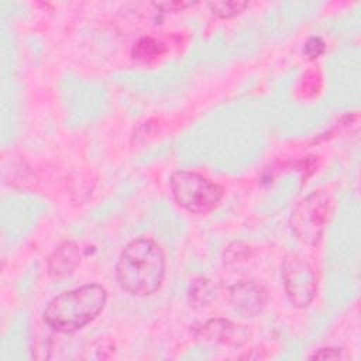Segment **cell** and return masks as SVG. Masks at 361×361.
<instances>
[{
  "mask_svg": "<svg viewBox=\"0 0 361 361\" xmlns=\"http://www.w3.org/2000/svg\"><path fill=\"white\" fill-rule=\"evenodd\" d=\"M79 264V247L72 241H65L51 254L48 261V274L52 278H63L72 274Z\"/></svg>",
  "mask_w": 361,
  "mask_h": 361,
  "instance_id": "8",
  "label": "cell"
},
{
  "mask_svg": "<svg viewBox=\"0 0 361 361\" xmlns=\"http://www.w3.org/2000/svg\"><path fill=\"white\" fill-rule=\"evenodd\" d=\"M230 303L241 317H255L267 305L265 289L251 281H240L230 290Z\"/></svg>",
  "mask_w": 361,
  "mask_h": 361,
  "instance_id": "7",
  "label": "cell"
},
{
  "mask_svg": "<svg viewBox=\"0 0 361 361\" xmlns=\"http://www.w3.org/2000/svg\"><path fill=\"white\" fill-rule=\"evenodd\" d=\"M330 214V197L323 190H314L293 209L289 224L303 244L316 245L324 233Z\"/></svg>",
  "mask_w": 361,
  "mask_h": 361,
  "instance_id": "4",
  "label": "cell"
},
{
  "mask_svg": "<svg viewBox=\"0 0 361 361\" xmlns=\"http://www.w3.org/2000/svg\"><path fill=\"white\" fill-rule=\"evenodd\" d=\"M305 52L310 59H314L324 52V42L320 38L313 37L305 44Z\"/></svg>",
  "mask_w": 361,
  "mask_h": 361,
  "instance_id": "12",
  "label": "cell"
},
{
  "mask_svg": "<svg viewBox=\"0 0 361 361\" xmlns=\"http://www.w3.org/2000/svg\"><path fill=\"white\" fill-rule=\"evenodd\" d=\"M344 353L341 348H319L314 354L310 355V358L314 360H340L344 358Z\"/></svg>",
  "mask_w": 361,
  "mask_h": 361,
  "instance_id": "13",
  "label": "cell"
},
{
  "mask_svg": "<svg viewBox=\"0 0 361 361\" xmlns=\"http://www.w3.org/2000/svg\"><path fill=\"white\" fill-rule=\"evenodd\" d=\"M247 6V1H212L207 4L210 11L220 18L234 17L240 14Z\"/></svg>",
  "mask_w": 361,
  "mask_h": 361,
  "instance_id": "10",
  "label": "cell"
},
{
  "mask_svg": "<svg viewBox=\"0 0 361 361\" xmlns=\"http://www.w3.org/2000/svg\"><path fill=\"white\" fill-rule=\"evenodd\" d=\"M196 336L204 343L240 347L248 340L250 331L231 320L212 319L197 329Z\"/></svg>",
  "mask_w": 361,
  "mask_h": 361,
  "instance_id": "6",
  "label": "cell"
},
{
  "mask_svg": "<svg viewBox=\"0 0 361 361\" xmlns=\"http://www.w3.org/2000/svg\"><path fill=\"white\" fill-rule=\"evenodd\" d=\"M282 281L286 296L295 307L309 306L317 290L313 268L299 255L289 254L282 262Z\"/></svg>",
  "mask_w": 361,
  "mask_h": 361,
  "instance_id": "5",
  "label": "cell"
},
{
  "mask_svg": "<svg viewBox=\"0 0 361 361\" xmlns=\"http://www.w3.org/2000/svg\"><path fill=\"white\" fill-rule=\"evenodd\" d=\"M165 254L152 238L130 241L116 264L117 282L126 292L147 296L159 289L165 278Z\"/></svg>",
  "mask_w": 361,
  "mask_h": 361,
  "instance_id": "1",
  "label": "cell"
},
{
  "mask_svg": "<svg viewBox=\"0 0 361 361\" xmlns=\"http://www.w3.org/2000/svg\"><path fill=\"white\" fill-rule=\"evenodd\" d=\"M106 302L104 286L87 283L55 296L44 310V320L56 331L73 333L96 319Z\"/></svg>",
  "mask_w": 361,
  "mask_h": 361,
  "instance_id": "2",
  "label": "cell"
},
{
  "mask_svg": "<svg viewBox=\"0 0 361 361\" xmlns=\"http://www.w3.org/2000/svg\"><path fill=\"white\" fill-rule=\"evenodd\" d=\"M169 185L176 203L195 214L212 212L223 197L220 185L193 171L173 172Z\"/></svg>",
  "mask_w": 361,
  "mask_h": 361,
  "instance_id": "3",
  "label": "cell"
},
{
  "mask_svg": "<svg viewBox=\"0 0 361 361\" xmlns=\"http://www.w3.org/2000/svg\"><path fill=\"white\" fill-rule=\"evenodd\" d=\"M164 47L161 42L151 37H142L133 48V56L142 62L155 61L164 54Z\"/></svg>",
  "mask_w": 361,
  "mask_h": 361,
  "instance_id": "9",
  "label": "cell"
},
{
  "mask_svg": "<svg viewBox=\"0 0 361 361\" xmlns=\"http://www.w3.org/2000/svg\"><path fill=\"white\" fill-rule=\"evenodd\" d=\"M195 3L190 1H158V3H152V6L164 13H178V11H183L188 7H192Z\"/></svg>",
  "mask_w": 361,
  "mask_h": 361,
  "instance_id": "11",
  "label": "cell"
}]
</instances>
